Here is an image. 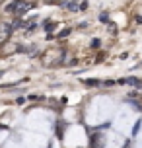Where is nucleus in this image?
<instances>
[{"label": "nucleus", "instance_id": "f257e3e1", "mask_svg": "<svg viewBox=\"0 0 142 148\" xmlns=\"http://www.w3.org/2000/svg\"><path fill=\"white\" fill-rule=\"evenodd\" d=\"M62 59H64V51L59 47H51L41 55V64L43 66H57V64H62Z\"/></svg>", "mask_w": 142, "mask_h": 148}, {"label": "nucleus", "instance_id": "f03ea898", "mask_svg": "<svg viewBox=\"0 0 142 148\" xmlns=\"http://www.w3.org/2000/svg\"><path fill=\"white\" fill-rule=\"evenodd\" d=\"M33 8V2H27V0H14L12 4H8L6 6V12L12 16H22L25 14L27 10Z\"/></svg>", "mask_w": 142, "mask_h": 148}, {"label": "nucleus", "instance_id": "7ed1b4c3", "mask_svg": "<svg viewBox=\"0 0 142 148\" xmlns=\"http://www.w3.org/2000/svg\"><path fill=\"white\" fill-rule=\"evenodd\" d=\"M10 35H12V27L8 23H0V45L6 43L8 39H10Z\"/></svg>", "mask_w": 142, "mask_h": 148}, {"label": "nucleus", "instance_id": "20e7f679", "mask_svg": "<svg viewBox=\"0 0 142 148\" xmlns=\"http://www.w3.org/2000/svg\"><path fill=\"white\" fill-rule=\"evenodd\" d=\"M101 146H103L101 134H94V136H91V148H101Z\"/></svg>", "mask_w": 142, "mask_h": 148}, {"label": "nucleus", "instance_id": "39448f33", "mask_svg": "<svg viewBox=\"0 0 142 148\" xmlns=\"http://www.w3.org/2000/svg\"><path fill=\"white\" fill-rule=\"evenodd\" d=\"M128 84H132V86H142V82L138 78H128Z\"/></svg>", "mask_w": 142, "mask_h": 148}, {"label": "nucleus", "instance_id": "423d86ee", "mask_svg": "<svg viewBox=\"0 0 142 148\" xmlns=\"http://www.w3.org/2000/svg\"><path fill=\"white\" fill-rule=\"evenodd\" d=\"M91 47H94V49H97V47H99V41H97V39H94V41H91Z\"/></svg>", "mask_w": 142, "mask_h": 148}, {"label": "nucleus", "instance_id": "0eeeda50", "mask_svg": "<svg viewBox=\"0 0 142 148\" xmlns=\"http://www.w3.org/2000/svg\"><path fill=\"white\" fill-rule=\"evenodd\" d=\"M4 2H6V0H0V4H4Z\"/></svg>", "mask_w": 142, "mask_h": 148}]
</instances>
